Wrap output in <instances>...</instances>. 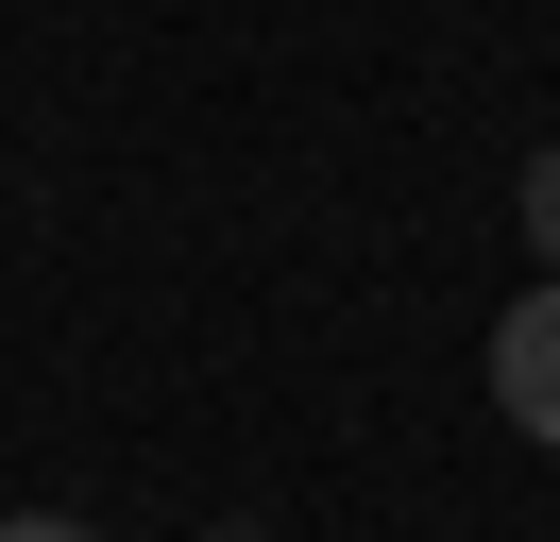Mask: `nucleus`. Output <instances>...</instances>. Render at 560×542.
<instances>
[{"label": "nucleus", "mask_w": 560, "mask_h": 542, "mask_svg": "<svg viewBox=\"0 0 560 542\" xmlns=\"http://www.w3.org/2000/svg\"><path fill=\"white\" fill-rule=\"evenodd\" d=\"M492 406H510L526 440H560V271L510 305V322H492Z\"/></svg>", "instance_id": "nucleus-1"}, {"label": "nucleus", "mask_w": 560, "mask_h": 542, "mask_svg": "<svg viewBox=\"0 0 560 542\" xmlns=\"http://www.w3.org/2000/svg\"><path fill=\"white\" fill-rule=\"evenodd\" d=\"M526 255L560 271V136H544V153H526Z\"/></svg>", "instance_id": "nucleus-2"}, {"label": "nucleus", "mask_w": 560, "mask_h": 542, "mask_svg": "<svg viewBox=\"0 0 560 542\" xmlns=\"http://www.w3.org/2000/svg\"><path fill=\"white\" fill-rule=\"evenodd\" d=\"M0 542H103V526H69V508H0Z\"/></svg>", "instance_id": "nucleus-3"}, {"label": "nucleus", "mask_w": 560, "mask_h": 542, "mask_svg": "<svg viewBox=\"0 0 560 542\" xmlns=\"http://www.w3.org/2000/svg\"><path fill=\"white\" fill-rule=\"evenodd\" d=\"M205 542H272V526H205Z\"/></svg>", "instance_id": "nucleus-4"}]
</instances>
